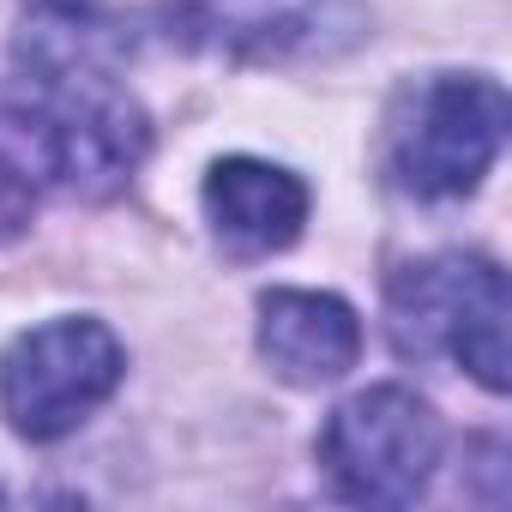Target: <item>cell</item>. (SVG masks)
Here are the masks:
<instances>
[{
	"instance_id": "1",
	"label": "cell",
	"mask_w": 512,
	"mask_h": 512,
	"mask_svg": "<svg viewBox=\"0 0 512 512\" xmlns=\"http://www.w3.org/2000/svg\"><path fill=\"white\" fill-rule=\"evenodd\" d=\"M25 85L0 103V157L31 187L109 199L151 151L145 109L103 73V61H25Z\"/></svg>"
},
{
	"instance_id": "2",
	"label": "cell",
	"mask_w": 512,
	"mask_h": 512,
	"mask_svg": "<svg viewBox=\"0 0 512 512\" xmlns=\"http://www.w3.org/2000/svg\"><path fill=\"white\" fill-rule=\"evenodd\" d=\"M506 320V272L482 253H434L422 266H404L386 290V326L398 356H452L494 398L506 392Z\"/></svg>"
},
{
	"instance_id": "3",
	"label": "cell",
	"mask_w": 512,
	"mask_h": 512,
	"mask_svg": "<svg viewBox=\"0 0 512 512\" xmlns=\"http://www.w3.org/2000/svg\"><path fill=\"white\" fill-rule=\"evenodd\" d=\"M506 145V91L488 73H434L410 85L386 127V163L416 199H464Z\"/></svg>"
},
{
	"instance_id": "4",
	"label": "cell",
	"mask_w": 512,
	"mask_h": 512,
	"mask_svg": "<svg viewBox=\"0 0 512 512\" xmlns=\"http://www.w3.org/2000/svg\"><path fill=\"white\" fill-rule=\"evenodd\" d=\"M127 374V350L103 320H43L0 350V416L25 440H61L91 422Z\"/></svg>"
},
{
	"instance_id": "5",
	"label": "cell",
	"mask_w": 512,
	"mask_h": 512,
	"mask_svg": "<svg viewBox=\"0 0 512 512\" xmlns=\"http://www.w3.org/2000/svg\"><path fill=\"white\" fill-rule=\"evenodd\" d=\"M440 416L410 386H368L320 428V470L356 506H410L440 464Z\"/></svg>"
},
{
	"instance_id": "6",
	"label": "cell",
	"mask_w": 512,
	"mask_h": 512,
	"mask_svg": "<svg viewBox=\"0 0 512 512\" xmlns=\"http://www.w3.org/2000/svg\"><path fill=\"white\" fill-rule=\"evenodd\" d=\"M175 25L187 43L241 61L338 55L368 31L356 0H187Z\"/></svg>"
},
{
	"instance_id": "7",
	"label": "cell",
	"mask_w": 512,
	"mask_h": 512,
	"mask_svg": "<svg viewBox=\"0 0 512 512\" xmlns=\"http://www.w3.org/2000/svg\"><path fill=\"white\" fill-rule=\"evenodd\" d=\"M205 223L223 247L235 253H284L302 223H308V181L284 163H266V157H223L211 163L205 187Z\"/></svg>"
},
{
	"instance_id": "8",
	"label": "cell",
	"mask_w": 512,
	"mask_h": 512,
	"mask_svg": "<svg viewBox=\"0 0 512 512\" xmlns=\"http://www.w3.org/2000/svg\"><path fill=\"white\" fill-rule=\"evenodd\" d=\"M260 356L290 386H332L362 356V320L344 296H326V290H266Z\"/></svg>"
},
{
	"instance_id": "9",
	"label": "cell",
	"mask_w": 512,
	"mask_h": 512,
	"mask_svg": "<svg viewBox=\"0 0 512 512\" xmlns=\"http://www.w3.org/2000/svg\"><path fill=\"white\" fill-rule=\"evenodd\" d=\"M31 211H37V187L19 163L0 157V241H19L31 229Z\"/></svg>"
}]
</instances>
